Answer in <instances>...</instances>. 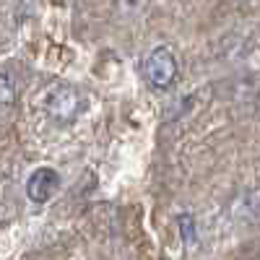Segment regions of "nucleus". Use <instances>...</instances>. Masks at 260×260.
Returning a JSON list of instances; mask_svg holds the SVG:
<instances>
[{
	"label": "nucleus",
	"instance_id": "obj_1",
	"mask_svg": "<svg viewBox=\"0 0 260 260\" xmlns=\"http://www.w3.org/2000/svg\"><path fill=\"white\" fill-rule=\"evenodd\" d=\"M83 96L78 89H73V86H52V89L47 91L45 96V110L47 115L57 122V125H71L76 122V117L83 112Z\"/></svg>",
	"mask_w": 260,
	"mask_h": 260
},
{
	"label": "nucleus",
	"instance_id": "obj_5",
	"mask_svg": "<svg viewBox=\"0 0 260 260\" xmlns=\"http://www.w3.org/2000/svg\"><path fill=\"white\" fill-rule=\"evenodd\" d=\"M177 224H180V234H182L185 245H192L195 242V219H192V213H182L177 219Z\"/></svg>",
	"mask_w": 260,
	"mask_h": 260
},
{
	"label": "nucleus",
	"instance_id": "obj_4",
	"mask_svg": "<svg viewBox=\"0 0 260 260\" xmlns=\"http://www.w3.org/2000/svg\"><path fill=\"white\" fill-rule=\"evenodd\" d=\"M18 89H16V81L8 73H0V107H11L16 104Z\"/></svg>",
	"mask_w": 260,
	"mask_h": 260
},
{
	"label": "nucleus",
	"instance_id": "obj_2",
	"mask_svg": "<svg viewBox=\"0 0 260 260\" xmlns=\"http://www.w3.org/2000/svg\"><path fill=\"white\" fill-rule=\"evenodd\" d=\"M143 78L151 89L164 91L172 83L177 81V60L167 47H156L151 50L143 60Z\"/></svg>",
	"mask_w": 260,
	"mask_h": 260
},
{
	"label": "nucleus",
	"instance_id": "obj_3",
	"mask_svg": "<svg viewBox=\"0 0 260 260\" xmlns=\"http://www.w3.org/2000/svg\"><path fill=\"white\" fill-rule=\"evenodd\" d=\"M60 187V175L50 167H39L31 172V177L26 182V195L34 201V203H47L55 190Z\"/></svg>",
	"mask_w": 260,
	"mask_h": 260
}]
</instances>
